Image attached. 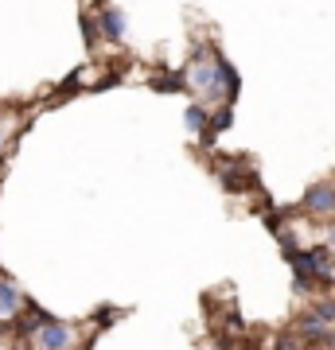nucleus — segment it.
<instances>
[{"label": "nucleus", "mask_w": 335, "mask_h": 350, "mask_svg": "<svg viewBox=\"0 0 335 350\" xmlns=\"http://www.w3.org/2000/svg\"><path fill=\"white\" fill-rule=\"evenodd\" d=\"M293 331H297V338H300V342H308L312 350L332 347V342H335V338H332V327L323 323V319H320L316 312H312V308H308V312H300V315H297Z\"/></svg>", "instance_id": "nucleus-1"}, {"label": "nucleus", "mask_w": 335, "mask_h": 350, "mask_svg": "<svg viewBox=\"0 0 335 350\" xmlns=\"http://www.w3.org/2000/svg\"><path fill=\"white\" fill-rule=\"evenodd\" d=\"M98 27H101V36L110 39V43H121L125 39V12L113 8V4H106V8L98 12Z\"/></svg>", "instance_id": "nucleus-7"}, {"label": "nucleus", "mask_w": 335, "mask_h": 350, "mask_svg": "<svg viewBox=\"0 0 335 350\" xmlns=\"http://www.w3.org/2000/svg\"><path fill=\"white\" fill-rule=\"evenodd\" d=\"M78 331L71 323H62V319H55V323H47L43 331H39L32 342H36V350H71L75 347Z\"/></svg>", "instance_id": "nucleus-3"}, {"label": "nucleus", "mask_w": 335, "mask_h": 350, "mask_svg": "<svg viewBox=\"0 0 335 350\" xmlns=\"http://www.w3.org/2000/svg\"><path fill=\"white\" fill-rule=\"evenodd\" d=\"M0 144H4V133H0Z\"/></svg>", "instance_id": "nucleus-16"}, {"label": "nucleus", "mask_w": 335, "mask_h": 350, "mask_svg": "<svg viewBox=\"0 0 335 350\" xmlns=\"http://www.w3.org/2000/svg\"><path fill=\"white\" fill-rule=\"evenodd\" d=\"M156 94H184L187 86H191V78H187V70H168V75H156L149 82Z\"/></svg>", "instance_id": "nucleus-8"}, {"label": "nucleus", "mask_w": 335, "mask_h": 350, "mask_svg": "<svg viewBox=\"0 0 335 350\" xmlns=\"http://www.w3.org/2000/svg\"><path fill=\"white\" fill-rule=\"evenodd\" d=\"M27 296L20 292V284H16L12 276H0V319H12V315L24 312Z\"/></svg>", "instance_id": "nucleus-5"}, {"label": "nucleus", "mask_w": 335, "mask_h": 350, "mask_svg": "<svg viewBox=\"0 0 335 350\" xmlns=\"http://www.w3.org/2000/svg\"><path fill=\"white\" fill-rule=\"evenodd\" d=\"M121 319V308H113V304H101L98 312L90 315V323H94V331H106V327H113Z\"/></svg>", "instance_id": "nucleus-10"}, {"label": "nucleus", "mask_w": 335, "mask_h": 350, "mask_svg": "<svg viewBox=\"0 0 335 350\" xmlns=\"http://www.w3.org/2000/svg\"><path fill=\"white\" fill-rule=\"evenodd\" d=\"M121 70H113V75H106V78H101V82H98V90H106V86H117V82H121Z\"/></svg>", "instance_id": "nucleus-14"}, {"label": "nucleus", "mask_w": 335, "mask_h": 350, "mask_svg": "<svg viewBox=\"0 0 335 350\" xmlns=\"http://www.w3.org/2000/svg\"><path fill=\"white\" fill-rule=\"evenodd\" d=\"M226 163H230V167H223V172H219V179H223V187L230 191V195L258 187V175H253V167H249L246 160H226Z\"/></svg>", "instance_id": "nucleus-4"}, {"label": "nucleus", "mask_w": 335, "mask_h": 350, "mask_svg": "<svg viewBox=\"0 0 335 350\" xmlns=\"http://www.w3.org/2000/svg\"><path fill=\"white\" fill-rule=\"evenodd\" d=\"M78 27H82V39H86V47H94V43H98V36H101L98 20H90V16H78Z\"/></svg>", "instance_id": "nucleus-12"}, {"label": "nucleus", "mask_w": 335, "mask_h": 350, "mask_svg": "<svg viewBox=\"0 0 335 350\" xmlns=\"http://www.w3.org/2000/svg\"><path fill=\"white\" fill-rule=\"evenodd\" d=\"M184 125L187 133H195V137H203L207 129H211V113H207V105H199V101H191L184 109Z\"/></svg>", "instance_id": "nucleus-9"}, {"label": "nucleus", "mask_w": 335, "mask_h": 350, "mask_svg": "<svg viewBox=\"0 0 335 350\" xmlns=\"http://www.w3.org/2000/svg\"><path fill=\"white\" fill-rule=\"evenodd\" d=\"M312 312H316V315L323 319V323L332 327V323H335V296H332V292H323L320 300L312 304Z\"/></svg>", "instance_id": "nucleus-11"}, {"label": "nucleus", "mask_w": 335, "mask_h": 350, "mask_svg": "<svg viewBox=\"0 0 335 350\" xmlns=\"http://www.w3.org/2000/svg\"><path fill=\"white\" fill-rule=\"evenodd\" d=\"M230 125H234V109L230 105H214V113H211V129L199 137V144L203 148H214V140L223 137V133H230Z\"/></svg>", "instance_id": "nucleus-6"}, {"label": "nucleus", "mask_w": 335, "mask_h": 350, "mask_svg": "<svg viewBox=\"0 0 335 350\" xmlns=\"http://www.w3.org/2000/svg\"><path fill=\"white\" fill-rule=\"evenodd\" d=\"M327 245H332V250H335V230H332V238H327Z\"/></svg>", "instance_id": "nucleus-15"}, {"label": "nucleus", "mask_w": 335, "mask_h": 350, "mask_svg": "<svg viewBox=\"0 0 335 350\" xmlns=\"http://www.w3.org/2000/svg\"><path fill=\"white\" fill-rule=\"evenodd\" d=\"M82 70H86V66H78L75 75H66V78H62V82H59V94H71V90L82 86Z\"/></svg>", "instance_id": "nucleus-13"}, {"label": "nucleus", "mask_w": 335, "mask_h": 350, "mask_svg": "<svg viewBox=\"0 0 335 350\" xmlns=\"http://www.w3.org/2000/svg\"><path fill=\"white\" fill-rule=\"evenodd\" d=\"M300 211L312 214V218H332L335 214V183L332 179H323V183H312L308 195H304V202H300Z\"/></svg>", "instance_id": "nucleus-2"}]
</instances>
